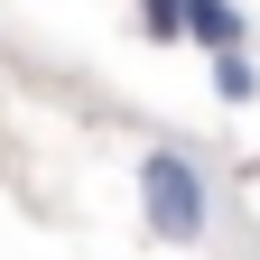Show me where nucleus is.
Returning <instances> with one entry per match:
<instances>
[{
	"instance_id": "20e7f679",
	"label": "nucleus",
	"mask_w": 260,
	"mask_h": 260,
	"mask_svg": "<svg viewBox=\"0 0 260 260\" xmlns=\"http://www.w3.org/2000/svg\"><path fill=\"white\" fill-rule=\"evenodd\" d=\"M214 84H223V93L242 103V93H251V65H242V56H214Z\"/></svg>"
},
{
	"instance_id": "f257e3e1",
	"label": "nucleus",
	"mask_w": 260,
	"mask_h": 260,
	"mask_svg": "<svg viewBox=\"0 0 260 260\" xmlns=\"http://www.w3.org/2000/svg\"><path fill=\"white\" fill-rule=\"evenodd\" d=\"M140 214H149V233L158 242H205L214 233V186H205V168H195L186 149H149L140 158Z\"/></svg>"
},
{
	"instance_id": "f03ea898",
	"label": "nucleus",
	"mask_w": 260,
	"mask_h": 260,
	"mask_svg": "<svg viewBox=\"0 0 260 260\" xmlns=\"http://www.w3.org/2000/svg\"><path fill=\"white\" fill-rule=\"evenodd\" d=\"M186 38H195V47H214V56H233V47H242V10L195 0V10H186Z\"/></svg>"
},
{
	"instance_id": "7ed1b4c3",
	"label": "nucleus",
	"mask_w": 260,
	"mask_h": 260,
	"mask_svg": "<svg viewBox=\"0 0 260 260\" xmlns=\"http://www.w3.org/2000/svg\"><path fill=\"white\" fill-rule=\"evenodd\" d=\"M140 28H149V38H186V10H177V0H149Z\"/></svg>"
}]
</instances>
